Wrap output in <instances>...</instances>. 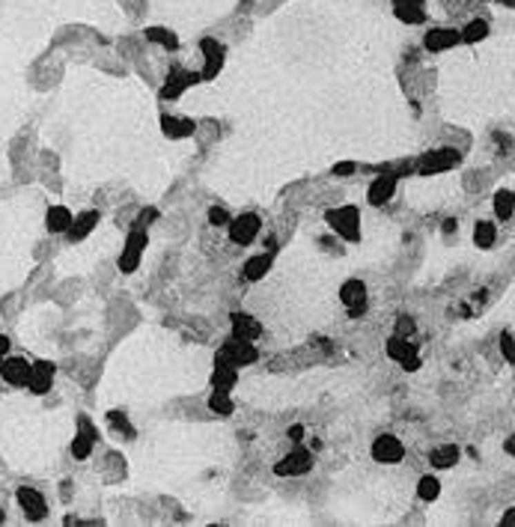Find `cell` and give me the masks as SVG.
<instances>
[{"label": "cell", "mask_w": 515, "mask_h": 527, "mask_svg": "<svg viewBox=\"0 0 515 527\" xmlns=\"http://www.w3.org/2000/svg\"><path fill=\"white\" fill-rule=\"evenodd\" d=\"M393 6H423V0H393Z\"/></svg>", "instance_id": "obj_39"}, {"label": "cell", "mask_w": 515, "mask_h": 527, "mask_svg": "<svg viewBox=\"0 0 515 527\" xmlns=\"http://www.w3.org/2000/svg\"><path fill=\"white\" fill-rule=\"evenodd\" d=\"M340 301L349 307V316H360L367 307V286L360 284V280H349V284H342V289H340Z\"/></svg>", "instance_id": "obj_13"}, {"label": "cell", "mask_w": 515, "mask_h": 527, "mask_svg": "<svg viewBox=\"0 0 515 527\" xmlns=\"http://www.w3.org/2000/svg\"><path fill=\"white\" fill-rule=\"evenodd\" d=\"M256 357H260V352H256V346L251 340H242V337H233V340H226L221 349H217L215 355V364H230V366H247L253 364Z\"/></svg>", "instance_id": "obj_1"}, {"label": "cell", "mask_w": 515, "mask_h": 527, "mask_svg": "<svg viewBox=\"0 0 515 527\" xmlns=\"http://www.w3.org/2000/svg\"><path fill=\"white\" fill-rule=\"evenodd\" d=\"M456 462H459V447L456 444H444V447H435L432 453H429V465L444 470V468H453Z\"/></svg>", "instance_id": "obj_21"}, {"label": "cell", "mask_w": 515, "mask_h": 527, "mask_svg": "<svg viewBox=\"0 0 515 527\" xmlns=\"http://www.w3.org/2000/svg\"><path fill=\"white\" fill-rule=\"evenodd\" d=\"M99 223V212H81V215H75L72 218V227H69V239L72 241H84L87 235L93 232V227Z\"/></svg>", "instance_id": "obj_20"}, {"label": "cell", "mask_w": 515, "mask_h": 527, "mask_svg": "<svg viewBox=\"0 0 515 527\" xmlns=\"http://www.w3.org/2000/svg\"><path fill=\"white\" fill-rule=\"evenodd\" d=\"M289 438H292V441H301V438H304V426H292V429H289Z\"/></svg>", "instance_id": "obj_38"}, {"label": "cell", "mask_w": 515, "mask_h": 527, "mask_svg": "<svg viewBox=\"0 0 515 527\" xmlns=\"http://www.w3.org/2000/svg\"><path fill=\"white\" fill-rule=\"evenodd\" d=\"M161 131L170 140H182V137L197 135V122L188 117H161Z\"/></svg>", "instance_id": "obj_17"}, {"label": "cell", "mask_w": 515, "mask_h": 527, "mask_svg": "<svg viewBox=\"0 0 515 527\" xmlns=\"http://www.w3.org/2000/svg\"><path fill=\"white\" fill-rule=\"evenodd\" d=\"M456 42H459V30H453V27H432L423 39L426 51H447L456 48Z\"/></svg>", "instance_id": "obj_15"}, {"label": "cell", "mask_w": 515, "mask_h": 527, "mask_svg": "<svg viewBox=\"0 0 515 527\" xmlns=\"http://www.w3.org/2000/svg\"><path fill=\"white\" fill-rule=\"evenodd\" d=\"M393 15H396L402 24H423V21H426L423 6H393Z\"/></svg>", "instance_id": "obj_29"}, {"label": "cell", "mask_w": 515, "mask_h": 527, "mask_svg": "<svg viewBox=\"0 0 515 527\" xmlns=\"http://www.w3.org/2000/svg\"><path fill=\"white\" fill-rule=\"evenodd\" d=\"M396 337H411L414 334V319H408V316H399L396 319Z\"/></svg>", "instance_id": "obj_34"}, {"label": "cell", "mask_w": 515, "mask_h": 527, "mask_svg": "<svg viewBox=\"0 0 515 527\" xmlns=\"http://www.w3.org/2000/svg\"><path fill=\"white\" fill-rule=\"evenodd\" d=\"M18 504H21V510H24V515L30 521H42L48 515V504L36 488H27V486L18 488Z\"/></svg>", "instance_id": "obj_12"}, {"label": "cell", "mask_w": 515, "mask_h": 527, "mask_svg": "<svg viewBox=\"0 0 515 527\" xmlns=\"http://www.w3.org/2000/svg\"><path fill=\"white\" fill-rule=\"evenodd\" d=\"M233 337H242V340H260L262 337V325L260 319L247 316V313H233Z\"/></svg>", "instance_id": "obj_19"}, {"label": "cell", "mask_w": 515, "mask_h": 527, "mask_svg": "<svg viewBox=\"0 0 515 527\" xmlns=\"http://www.w3.org/2000/svg\"><path fill=\"white\" fill-rule=\"evenodd\" d=\"M405 456V447H402V441L393 438V435H378L373 441V459L376 462H385V465H393L399 462V459Z\"/></svg>", "instance_id": "obj_11"}, {"label": "cell", "mask_w": 515, "mask_h": 527, "mask_svg": "<svg viewBox=\"0 0 515 527\" xmlns=\"http://www.w3.org/2000/svg\"><path fill=\"white\" fill-rule=\"evenodd\" d=\"M143 248H146V227H140V223H135L128 232V241H126V250H122V257H119V268L126 271H135L137 268V262H140V253Z\"/></svg>", "instance_id": "obj_3"}, {"label": "cell", "mask_w": 515, "mask_h": 527, "mask_svg": "<svg viewBox=\"0 0 515 527\" xmlns=\"http://www.w3.org/2000/svg\"><path fill=\"white\" fill-rule=\"evenodd\" d=\"M485 36H489V21H485V18H474V21L465 24V30L459 33V42L474 45V42L485 39Z\"/></svg>", "instance_id": "obj_26"}, {"label": "cell", "mask_w": 515, "mask_h": 527, "mask_svg": "<svg viewBox=\"0 0 515 527\" xmlns=\"http://www.w3.org/2000/svg\"><path fill=\"white\" fill-rule=\"evenodd\" d=\"M200 51H203V57H206L203 72H200V81H212L224 66V45L215 42V39H203L200 42Z\"/></svg>", "instance_id": "obj_9"}, {"label": "cell", "mask_w": 515, "mask_h": 527, "mask_svg": "<svg viewBox=\"0 0 515 527\" xmlns=\"http://www.w3.org/2000/svg\"><path fill=\"white\" fill-rule=\"evenodd\" d=\"M456 164H459V152H453V149H435V152H426L420 161H417V170L423 176H429V173H444Z\"/></svg>", "instance_id": "obj_5"}, {"label": "cell", "mask_w": 515, "mask_h": 527, "mask_svg": "<svg viewBox=\"0 0 515 527\" xmlns=\"http://www.w3.org/2000/svg\"><path fill=\"white\" fill-rule=\"evenodd\" d=\"M260 227H262V221L253 212H244L230 221V239L235 244H251L256 239V232H260Z\"/></svg>", "instance_id": "obj_7"}, {"label": "cell", "mask_w": 515, "mask_h": 527, "mask_svg": "<svg viewBox=\"0 0 515 527\" xmlns=\"http://www.w3.org/2000/svg\"><path fill=\"white\" fill-rule=\"evenodd\" d=\"M387 355L393 357L396 364H402L405 370H417V366H420L417 346L408 340V337H390V340H387Z\"/></svg>", "instance_id": "obj_6"}, {"label": "cell", "mask_w": 515, "mask_h": 527, "mask_svg": "<svg viewBox=\"0 0 515 527\" xmlns=\"http://www.w3.org/2000/svg\"><path fill=\"white\" fill-rule=\"evenodd\" d=\"M325 218H328V223H331V230H337L346 241H358V239H360V227H358V223H360V215H358L355 206L331 209Z\"/></svg>", "instance_id": "obj_2"}, {"label": "cell", "mask_w": 515, "mask_h": 527, "mask_svg": "<svg viewBox=\"0 0 515 527\" xmlns=\"http://www.w3.org/2000/svg\"><path fill=\"white\" fill-rule=\"evenodd\" d=\"M208 223H212V227H226V223H230V212L221 209V206H212V209H208Z\"/></svg>", "instance_id": "obj_32"}, {"label": "cell", "mask_w": 515, "mask_h": 527, "mask_svg": "<svg viewBox=\"0 0 515 527\" xmlns=\"http://www.w3.org/2000/svg\"><path fill=\"white\" fill-rule=\"evenodd\" d=\"M494 239H498V230H494V223L480 221V223L474 227V241H476V248H492Z\"/></svg>", "instance_id": "obj_28"}, {"label": "cell", "mask_w": 515, "mask_h": 527, "mask_svg": "<svg viewBox=\"0 0 515 527\" xmlns=\"http://www.w3.org/2000/svg\"><path fill=\"white\" fill-rule=\"evenodd\" d=\"M453 230H459V223H456L453 218H450V221H444V232H453Z\"/></svg>", "instance_id": "obj_40"}, {"label": "cell", "mask_w": 515, "mask_h": 527, "mask_svg": "<svg viewBox=\"0 0 515 527\" xmlns=\"http://www.w3.org/2000/svg\"><path fill=\"white\" fill-rule=\"evenodd\" d=\"M108 420L113 423V426H117V432H126V435H128V438H131V435H135V429H131V423H128L126 417H122V414H119V411H110V414H108Z\"/></svg>", "instance_id": "obj_33"}, {"label": "cell", "mask_w": 515, "mask_h": 527, "mask_svg": "<svg viewBox=\"0 0 515 527\" xmlns=\"http://www.w3.org/2000/svg\"><path fill=\"white\" fill-rule=\"evenodd\" d=\"M333 173H337V176H349V173H355V164H351V161H342V164L333 167Z\"/></svg>", "instance_id": "obj_36"}, {"label": "cell", "mask_w": 515, "mask_h": 527, "mask_svg": "<svg viewBox=\"0 0 515 527\" xmlns=\"http://www.w3.org/2000/svg\"><path fill=\"white\" fill-rule=\"evenodd\" d=\"M0 375H3V381H9L12 388H27V379H30V364H27V357H3L0 361Z\"/></svg>", "instance_id": "obj_8"}, {"label": "cell", "mask_w": 515, "mask_h": 527, "mask_svg": "<svg viewBox=\"0 0 515 527\" xmlns=\"http://www.w3.org/2000/svg\"><path fill=\"white\" fill-rule=\"evenodd\" d=\"M200 81V74L197 72H188V69H182V66H173L170 69V78H167V83L161 87V99H179V92L182 90H188L191 83H197Z\"/></svg>", "instance_id": "obj_10"}, {"label": "cell", "mask_w": 515, "mask_h": 527, "mask_svg": "<svg viewBox=\"0 0 515 527\" xmlns=\"http://www.w3.org/2000/svg\"><path fill=\"white\" fill-rule=\"evenodd\" d=\"M269 268H271V253H260V257H251L244 262L242 275H244V280H260V277H265Z\"/></svg>", "instance_id": "obj_23"}, {"label": "cell", "mask_w": 515, "mask_h": 527, "mask_svg": "<svg viewBox=\"0 0 515 527\" xmlns=\"http://www.w3.org/2000/svg\"><path fill=\"white\" fill-rule=\"evenodd\" d=\"M501 352H503V357H507V361H512V357H515V346H512V331H503V337H501Z\"/></svg>", "instance_id": "obj_35"}, {"label": "cell", "mask_w": 515, "mask_h": 527, "mask_svg": "<svg viewBox=\"0 0 515 527\" xmlns=\"http://www.w3.org/2000/svg\"><path fill=\"white\" fill-rule=\"evenodd\" d=\"M512 521H515V510H507V515H503V524L512 527Z\"/></svg>", "instance_id": "obj_41"}, {"label": "cell", "mask_w": 515, "mask_h": 527, "mask_svg": "<svg viewBox=\"0 0 515 527\" xmlns=\"http://www.w3.org/2000/svg\"><path fill=\"white\" fill-rule=\"evenodd\" d=\"M78 426H81V432H78V438L72 441V456L75 459H87L90 456V450H93V441H95V429H93V423H90V417H78Z\"/></svg>", "instance_id": "obj_18"}, {"label": "cell", "mask_w": 515, "mask_h": 527, "mask_svg": "<svg viewBox=\"0 0 515 527\" xmlns=\"http://www.w3.org/2000/svg\"><path fill=\"white\" fill-rule=\"evenodd\" d=\"M438 495H441V483H438V477H432V474L420 477V483H417V497H420V501H435Z\"/></svg>", "instance_id": "obj_27"}, {"label": "cell", "mask_w": 515, "mask_h": 527, "mask_svg": "<svg viewBox=\"0 0 515 527\" xmlns=\"http://www.w3.org/2000/svg\"><path fill=\"white\" fill-rule=\"evenodd\" d=\"M146 39L167 51H179V36L173 30H167V27H146Z\"/></svg>", "instance_id": "obj_24"}, {"label": "cell", "mask_w": 515, "mask_h": 527, "mask_svg": "<svg viewBox=\"0 0 515 527\" xmlns=\"http://www.w3.org/2000/svg\"><path fill=\"white\" fill-rule=\"evenodd\" d=\"M396 191V173H381L373 185H369V194H367V200L369 206H385L390 197H393Z\"/></svg>", "instance_id": "obj_16"}, {"label": "cell", "mask_w": 515, "mask_h": 527, "mask_svg": "<svg viewBox=\"0 0 515 527\" xmlns=\"http://www.w3.org/2000/svg\"><path fill=\"white\" fill-rule=\"evenodd\" d=\"M310 468H313V453L304 447H295L289 456L274 465V474L278 477H301V474H307Z\"/></svg>", "instance_id": "obj_4"}, {"label": "cell", "mask_w": 515, "mask_h": 527, "mask_svg": "<svg viewBox=\"0 0 515 527\" xmlns=\"http://www.w3.org/2000/svg\"><path fill=\"white\" fill-rule=\"evenodd\" d=\"M54 372H57V366H54L51 361H36V364H30V379H27V388L42 397V393L51 390Z\"/></svg>", "instance_id": "obj_14"}, {"label": "cell", "mask_w": 515, "mask_h": 527, "mask_svg": "<svg viewBox=\"0 0 515 527\" xmlns=\"http://www.w3.org/2000/svg\"><path fill=\"white\" fill-rule=\"evenodd\" d=\"M208 406H212V411H217V414H233V402L226 397V390H215L212 397H208Z\"/></svg>", "instance_id": "obj_31"}, {"label": "cell", "mask_w": 515, "mask_h": 527, "mask_svg": "<svg viewBox=\"0 0 515 527\" xmlns=\"http://www.w3.org/2000/svg\"><path fill=\"white\" fill-rule=\"evenodd\" d=\"M72 218H75V215L66 209V206H54V209H48L45 223H48V230H51V232H69Z\"/></svg>", "instance_id": "obj_22"}, {"label": "cell", "mask_w": 515, "mask_h": 527, "mask_svg": "<svg viewBox=\"0 0 515 527\" xmlns=\"http://www.w3.org/2000/svg\"><path fill=\"white\" fill-rule=\"evenodd\" d=\"M235 384V366L230 364H215V372H212V388L215 390H226L230 393Z\"/></svg>", "instance_id": "obj_25"}, {"label": "cell", "mask_w": 515, "mask_h": 527, "mask_svg": "<svg viewBox=\"0 0 515 527\" xmlns=\"http://www.w3.org/2000/svg\"><path fill=\"white\" fill-rule=\"evenodd\" d=\"M6 355H9V337H3V334H0V361H3Z\"/></svg>", "instance_id": "obj_37"}, {"label": "cell", "mask_w": 515, "mask_h": 527, "mask_svg": "<svg viewBox=\"0 0 515 527\" xmlns=\"http://www.w3.org/2000/svg\"><path fill=\"white\" fill-rule=\"evenodd\" d=\"M494 215H498L501 221L512 218V191H507V188L494 194Z\"/></svg>", "instance_id": "obj_30"}]
</instances>
